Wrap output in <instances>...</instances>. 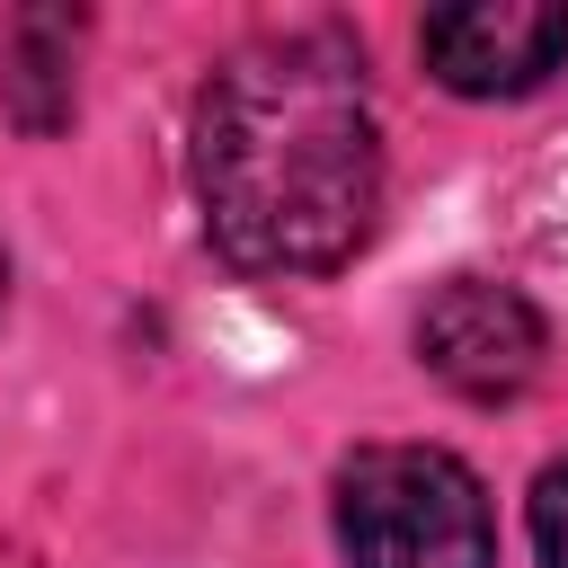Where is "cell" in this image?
<instances>
[{
	"mask_svg": "<svg viewBox=\"0 0 568 568\" xmlns=\"http://www.w3.org/2000/svg\"><path fill=\"white\" fill-rule=\"evenodd\" d=\"M417 53L453 98H532L568 71V9L559 0H462L417 18Z\"/></svg>",
	"mask_w": 568,
	"mask_h": 568,
	"instance_id": "cell-4",
	"label": "cell"
},
{
	"mask_svg": "<svg viewBox=\"0 0 568 568\" xmlns=\"http://www.w3.org/2000/svg\"><path fill=\"white\" fill-rule=\"evenodd\" d=\"M71 53H80V18L71 9H18L0 36V98L27 133H62L71 124Z\"/></svg>",
	"mask_w": 568,
	"mask_h": 568,
	"instance_id": "cell-5",
	"label": "cell"
},
{
	"mask_svg": "<svg viewBox=\"0 0 568 568\" xmlns=\"http://www.w3.org/2000/svg\"><path fill=\"white\" fill-rule=\"evenodd\" d=\"M541 355H550L541 311H532L515 284H497V275H444V284L426 293V311H417V364H426L453 399L506 408V399L532 390Z\"/></svg>",
	"mask_w": 568,
	"mask_h": 568,
	"instance_id": "cell-3",
	"label": "cell"
},
{
	"mask_svg": "<svg viewBox=\"0 0 568 568\" xmlns=\"http://www.w3.org/2000/svg\"><path fill=\"white\" fill-rule=\"evenodd\" d=\"M532 559L541 568H568V462H550L532 479Z\"/></svg>",
	"mask_w": 568,
	"mask_h": 568,
	"instance_id": "cell-6",
	"label": "cell"
},
{
	"mask_svg": "<svg viewBox=\"0 0 568 568\" xmlns=\"http://www.w3.org/2000/svg\"><path fill=\"white\" fill-rule=\"evenodd\" d=\"M0 293H9V257H0Z\"/></svg>",
	"mask_w": 568,
	"mask_h": 568,
	"instance_id": "cell-7",
	"label": "cell"
},
{
	"mask_svg": "<svg viewBox=\"0 0 568 568\" xmlns=\"http://www.w3.org/2000/svg\"><path fill=\"white\" fill-rule=\"evenodd\" d=\"M186 178L204 240L240 275H328L373 240L382 124L337 27H266L195 89Z\"/></svg>",
	"mask_w": 568,
	"mask_h": 568,
	"instance_id": "cell-1",
	"label": "cell"
},
{
	"mask_svg": "<svg viewBox=\"0 0 568 568\" xmlns=\"http://www.w3.org/2000/svg\"><path fill=\"white\" fill-rule=\"evenodd\" d=\"M337 550L346 568H497V515L462 453L364 444L337 462Z\"/></svg>",
	"mask_w": 568,
	"mask_h": 568,
	"instance_id": "cell-2",
	"label": "cell"
}]
</instances>
